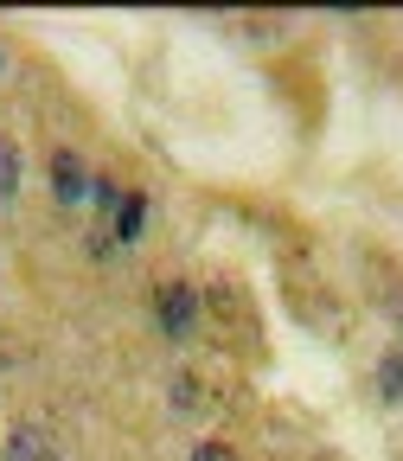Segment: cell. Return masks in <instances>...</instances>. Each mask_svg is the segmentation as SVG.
<instances>
[{"mask_svg": "<svg viewBox=\"0 0 403 461\" xmlns=\"http://www.w3.org/2000/svg\"><path fill=\"white\" fill-rule=\"evenodd\" d=\"M199 321H205L199 288H193L186 276H166V282L154 288V327H160V339L186 346V339H199Z\"/></svg>", "mask_w": 403, "mask_h": 461, "instance_id": "1", "label": "cell"}, {"mask_svg": "<svg viewBox=\"0 0 403 461\" xmlns=\"http://www.w3.org/2000/svg\"><path fill=\"white\" fill-rule=\"evenodd\" d=\"M90 180H96V173H90L71 148H51V199H58V205L90 199Z\"/></svg>", "mask_w": 403, "mask_h": 461, "instance_id": "2", "label": "cell"}, {"mask_svg": "<svg viewBox=\"0 0 403 461\" xmlns=\"http://www.w3.org/2000/svg\"><path fill=\"white\" fill-rule=\"evenodd\" d=\"M0 461H51V436L39 423H13L0 436Z\"/></svg>", "mask_w": 403, "mask_h": 461, "instance_id": "3", "label": "cell"}, {"mask_svg": "<svg viewBox=\"0 0 403 461\" xmlns=\"http://www.w3.org/2000/svg\"><path fill=\"white\" fill-rule=\"evenodd\" d=\"M115 244H135L141 230H148V193H122V205H115Z\"/></svg>", "mask_w": 403, "mask_h": 461, "instance_id": "4", "label": "cell"}, {"mask_svg": "<svg viewBox=\"0 0 403 461\" xmlns=\"http://www.w3.org/2000/svg\"><path fill=\"white\" fill-rule=\"evenodd\" d=\"M20 173H26V160H20V141H13V135H0V205H7V199L20 193Z\"/></svg>", "mask_w": 403, "mask_h": 461, "instance_id": "5", "label": "cell"}, {"mask_svg": "<svg viewBox=\"0 0 403 461\" xmlns=\"http://www.w3.org/2000/svg\"><path fill=\"white\" fill-rule=\"evenodd\" d=\"M173 411H186V417H199V411H205V391H199V378H193V372H173Z\"/></svg>", "mask_w": 403, "mask_h": 461, "instance_id": "6", "label": "cell"}, {"mask_svg": "<svg viewBox=\"0 0 403 461\" xmlns=\"http://www.w3.org/2000/svg\"><path fill=\"white\" fill-rule=\"evenodd\" d=\"M378 384H384V397H390V403L403 397V346H397V353H390V359L378 366Z\"/></svg>", "mask_w": 403, "mask_h": 461, "instance_id": "7", "label": "cell"}, {"mask_svg": "<svg viewBox=\"0 0 403 461\" xmlns=\"http://www.w3.org/2000/svg\"><path fill=\"white\" fill-rule=\"evenodd\" d=\"M90 199H96L103 212H115V205H122V186H115L109 173H96V180H90Z\"/></svg>", "mask_w": 403, "mask_h": 461, "instance_id": "8", "label": "cell"}, {"mask_svg": "<svg viewBox=\"0 0 403 461\" xmlns=\"http://www.w3.org/2000/svg\"><path fill=\"white\" fill-rule=\"evenodd\" d=\"M193 461H237V455H230V442H218V436H205V442L193 448Z\"/></svg>", "mask_w": 403, "mask_h": 461, "instance_id": "9", "label": "cell"}]
</instances>
